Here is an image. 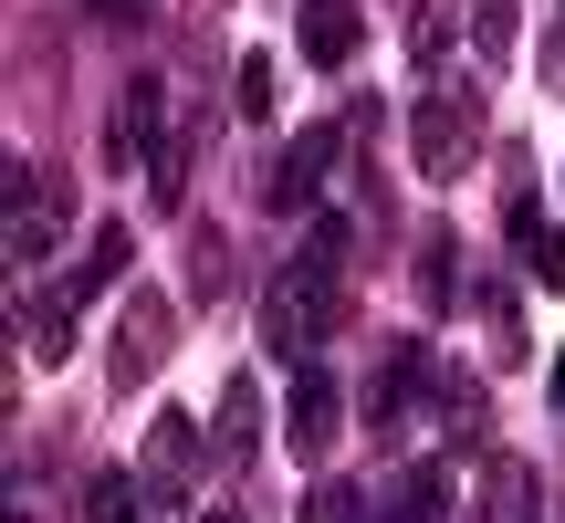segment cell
<instances>
[{"label":"cell","instance_id":"obj_11","mask_svg":"<svg viewBox=\"0 0 565 523\" xmlns=\"http://www.w3.org/2000/svg\"><path fill=\"white\" fill-rule=\"evenodd\" d=\"M294 32H303V63L345 74L356 42H366V0H294Z\"/></svg>","mask_w":565,"mask_h":523},{"label":"cell","instance_id":"obj_21","mask_svg":"<svg viewBox=\"0 0 565 523\" xmlns=\"http://www.w3.org/2000/svg\"><path fill=\"white\" fill-rule=\"evenodd\" d=\"M471 53H482V63H513V0H471Z\"/></svg>","mask_w":565,"mask_h":523},{"label":"cell","instance_id":"obj_24","mask_svg":"<svg viewBox=\"0 0 565 523\" xmlns=\"http://www.w3.org/2000/svg\"><path fill=\"white\" fill-rule=\"evenodd\" d=\"M545 84H565V21L545 32Z\"/></svg>","mask_w":565,"mask_h":523},{"label":"cell","instance_id":"obj_13","mask_svg":"<svg viewBox=\"0 0 565 523\" xmlns=\"http://www.w3.org/2000/svg\"><path fill=\"white\" fill-rule=\"evenodd\" d=\"M482 523H545V471L524 450H492L482 461Z\"/></svg>","mask_w":565,"mask_h":523},{"label":"cell","instance_id":"obj_8","mask_svg":"<svg viewBox=\"0 0 565 523\" xmlns=\"http://www.w3.org/2000/svg\"><path fill=\"white\" fill-rule=\"evenodd\" d=\"M335 429H345V377L315 356V366H294V387H282V440H294V461H324Z\"/></svg>","mask_w":565,"mask_h":523},{"label":"cell","instance_id":"obj_7","mask_svg":"<svg viewBox=\"0 0 565 523\" xmlns=\"http://www.w3.org/2000/svg\"><path fill=\"white\" fill-rule=\"evenodd\" d=\"M429 398H440V356H429L419 335H387L377 356H366V419L398 429L408 408H429Z\"/></svg>","mask_w":565,"mask_h":523},{"label":"cell","instance_id":"obj_5","mask_svg":"<svg viewBox=\"0 0 565 523\" xmlns=\"http://www.w3.org/2000/svg\"><path fill=\"white\" fill-rule=\"evenodd\" d=\"M63 221H74V189H63L53 168L11 158V273H42V262L63 252Z\"/></svg>","mask_w":565,"mask_h":523},{"label":"cell","instance_id":"obj_6","mask_svg":"<svg viewBox=\"0 0 565 523\" xmlns=\"http://www.w3.org/2000/svg\"><path fill=\"white\" fill-rule=\"evenodd\" d=\"M200 461H221V450L200 440V419H189V408H158V429H147V450H137L147 503H168V513H179L189 492H200Z\"/></svg>","mask_w":565,"mask_h":523},{"label":"cell","instance_id":"obj_10","mask_svg":"<svg viewBox=\"0 0 565 523\" xmlns=\"http://www.w3.org/2000/svg\"><path fill=\"white\" fill-rule=\"evenodd\" d=\"M168 116H179L168 84L137 74V84L116 95V116H105V168H147V158H158V137H168Z\"/></svg>","mask_w":565,"mask_h":523},{"label":"cell","instance_id":"obj_25","mask_svg":"<svg viewBox=\"0 0 565 523\" xmlns=\"http://www.w3.org/2000/svg\"><path fill=\"white\" fill-rule=\"evenodd\" d=\"M95 11H105V21H137V11H147V0H95Z\"/></svg>","mask_w":565,"mask_h":523},{"label":"cell","instance_id":"obj_19","mask_svg":"<svg viewBox=\"0 0 565 523\" xmlns=\"http://www.w3.org/2000/svg\"><path fill=\"white\" fill-rule=\"evenodd\" d=\"M84 513H95V523H147V482H137V471H95Z\"/></svg>","mask_w":565,"mask_h":523},{"label":"cell","instance_id":"obj_17","mask_svg":"<svg viewBox=\"0 0 565 523\" xmlns=\"http://www.w3.org/2000/svg\"><path fill=\"white\" fill-rule=\"evenodd\" d=\"M126 262H137V231H126V221H105L95 242H84V262H74V293H84V303H95V293H116V282H126Z\"/></svg>","mask_w":565,"mask_h":523},{"label":"cell","instance_id":"obj_14","mask_svg":"<svg viewBox=\"0 0 565 523\" xmlns=\"http://www.w3.org/2000/svg\"><path fill=\"white\" fill-rule=\"evenodd\" d=\"M450 513V461H398L366 523H440Z\"/></svg>","mask_w":565,"mask_h":523},{"label":"cell","instance_id":"obj_15","mask_svg":"<svg viewBox=\"0 0 565 523\" xmlns=\"http://www.w3.org/2000/svg\"><path fill=\"white\" fill-rule=\"evenodd\" d=\"M210 450H221V471H252V450H263V387L231 377L221 408H210Z\"/></svg>","mask_w":565,"mask_h":523},{"label":"cell","instance_id":"obj_27","mask_svg":"<svg viewBox=\"0 0 565 523\" xmlns=\"http://www.w3.org/2000/svg\"><path fill=\"white\" fill-rule=\"evenodd\" d=\"M200 523H242V513H200Z\"/></svg>","mask_w":565,"mask_h":523},{"label":"cell","instance_id":"obj_22","mask_svg":"<svg viewBox=\"0 0 565 523\" xmlns=\"http://www.w3.org/2000/svg\"><path fill=\"white\" fill-rule=\"evenodd\" d=\"M273 95H282V84H273V53H242V74H231V105L263 126V116H273Z\"/></svg>","mask_w":565,"mask_h":523},{"label":"cell","instance_id":"obj_12","mask_svg":"<svg viewBox=\"0 0 565 523\" xmlns=\"http://www.w3.org/2000/svg\"><path fill=\"white\" fill-rule=\"evenodd\" d=\"M74 314H84L74 273H53V282H32V293H21V345H32V366H53L63 345H74Z\"/></svg>","mask_w":565,"mask_h":523},{"label":"cell","instance_id":"obj_9","mask_svg":"<svg viewBox=\"0 0 565 523\" xmlns=\"http://www.w3.org/2000/svg\"><path fill=\"white\" fill-rule=\"evenodd\" d=\"M503 231H513V262H524L545 293H565V231H555V210H545V189H534V168L513 158V200H503Z\"/></svg>","mask_w":565,"mask_h":523},{"label":"cell","instance_id":"obj_20","mask_svg":"<svg viewBox=\"0 0 565 523\" xmlns=\"http://www.w3.org/2000/svg\"><path fill=\"white\" fill-rule=\"evenodd\" d=\"M377 503H366V482H345V471H324L315 492H303V523H366Z\"/></svg>","mask_w":565,"mask_h":523},{"label":"cell","instance_id":"obj_4","mask_svg":"<svg viewBox=\"0 0 565 523\" xmlns=\"http://www.w3.org/2000/svg\"><path fill=\"white\" fill-rule=\"evenodd\" d=\"M168 345H179V303H168L158 282H126L116 345H105V387H147V377L168 366Z\"/></svg>","mask_w":565,"mask_h":523},{"label":"cell","instance_id":"obj_3","mask_svg":"<svg viewBox=\"0 0 565 523\" xmlns=\"http://www.w3.org/2000/svg\"><path fill=\"white\" fill-rule=\"evenodd\" d=\"M345 116H324V126H294V137H282V158L263 168V210L273 221H315L324 210V179H335V158H345Z\"/></svg>","mask_w":565,"mask_h":523},{"label":"cell","instance_id":"obj_16","mask_svg":"<svg viewBox=\"0 0 565 523\" xmlns=\"http://www.w3.org/2000/svg\"><path fill=\"white\" fill-rule=\"evenodd\" d=\"M461 293H471L461 231H419V303H429V314H461Z\"/></svg>","mask_w":565,"mask_h":523},{"label":"cell","instance_id":"obj_26","mask_svg":"<svg viewBox=\"0 0 565 523\" xmlns=\"http://www.w3.org/2000/svg\"><path fill=\"white\" fill-rule=\"evenodd\" d=\"M555 408H565V345H555Z\"/></svg>","mask_w":565,"mask_h":523},{"label":"cell","instance_id":"obj_1","mask_svg":"<svg viewBox=\"0 0 565 523\" xmlns=\"http://www.w3.org/2000/svg\"><path fill=\"white\" fill-rule=\"evenodd\" d=\"M345 252H356V210H315L294 262L263 282V345L282 366H315L324 335L345 324Z\"/></svg>","mask_w":565,"mask_h":523},{"label":"cell","instance_id":"obj_23","mask_svg":"<svg viewBox=\"0 0 565 523\" xmlns=\"http://www.w3.org/2000/svg\"><path fill=\"white\" fill-rule=\"evenodd\" d=\"M189 282H200V303L221 293V231H189Z\"/></svg>","mask_w":565,"mask_h":523},{"label":"cell","instance_id":"obj_2","mask_svg":"<svg viewBox=\"0 0 565 523\" xmlns=\"http://www.w3.org/2000/svg\"><path fill=\"white\" fill-rule=\"evenodd\" d=\"M482 84H419V105H408V158H419V179H461L471 158H482Z\"/></svg>","mask_w":565,"mask_h":523},{"label":"cell","instance_id":"obj_18","mask_svg":"<svg viewBox=\"0 0 565 523\" xmlns=\"http://www.w3.org/2000/svg\"><path fill=\"white\" fill-rule=\"evenodd\" d=\"M408 42H419V74L440 84L450 74V42H461V11H450V0H419V11H408Z\"/></svg>","mask_w":565,"mask_h":523}]
</instances>
